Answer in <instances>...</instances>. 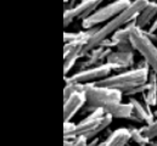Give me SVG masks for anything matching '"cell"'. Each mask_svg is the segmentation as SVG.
I'll return each instance as SVG.
<instances>
[{
  "mask_svg": "<svg viewBox=\"0 0 157 146\" xmlns=\"http://www.w3.org/2000/svg\"><path fill=\"white\" fill-rule=\"evenodd\" d=\"M107 113H110L113 118H118V119H128L134 122V117H133V106L130 102L128 104H115L111 106H107L106 109H104Z\"/></svg>",
  "mask_w": 157,
  "mask_h": 146,
  "instance_id": "cell-15",
  "label": "cell"
},
{
  "mask_svg": "<svg viewBox=\"0 0 157 146\" xmlns=\"http://www.w3.org/2000/svg\"><path fill=\"white\" fill-rule=\"evenodd\" d=\"M85 44L78 41L65 43L63 45V73L67 75L71 70L77 66V62L80 57H83V49Z\"/></svg>",
  "mask_w": 157,
  "mask_h": 146,
  "instance_id": "cell-9",
  "label": "cell"
},
{
  "mask_svg": "<svg viewBox=\"0 0 157 146\" xmlns=\"http://www.w3.org/2000/svg\"><path fill=\"white\" fill-rule=\"evenodd\" d=\"M149 74L150 70L149 68H130V70H125V71H121L116 74H110L109 77L94 82L98 85H102V86H107V88H112V89H117L123 93H125L127 90H130L136 86H141L144 84L147 83L149 80Z\"/></svg>",
  "mask_w": 157,
  "mask_h": 146,
  "instance_id": "cell-2",
  "label": "cell"
},
{
  "mask_svg": "<svg viewBox=\"0 0 157 146\" xmlns=\"http://www.w3.org/2000/svg\"><path fill=\"white\" fill-rule=\"evenodd\" d=\"M155 117H156V118H157V110H156V111H155Z\"/></svg>",
  "mask_w": 157,
  "mask_h": 146,
  "instance_id": "cell-24",
  "label": "cell"
},
{
  "mask_svg": "<svg viewBox=\"0 0 157 146\" xmlns=\"http://www.w3.org/2000/svg\"><path fill=\"white\" fill-rule=\"evenodd\" d=\"M111 48H104V46H98L94 48L93 50H90L86 55L83 62H80L78 66V70H84V68H89V67H95L99 65H102L106 62L107 56L111 52Z\"/></svg>",
  "mask_w": 157,
  "mask_h": 146,
  "instance_id": "cell-12",
  "label": "cell"
},
{
  "mask_svg": "<svg viewBox=\"0 0 157 146\" xmlns=\"http://www.w3.org/2000/svg\"><path fill=\"white\" fill-rule=\"evenodd\" d=\"M76 127H77V124L71 122V121L63 122V138L71 139L73 133H75V130H76Z\"/></svg>",
  "mask_w": 157,
  "mask_h": 146,
  "instance_id": "cell-19",
  "label": "cell"
},
{
  "mask_svg": "<svg viewBox=\"0 0 157 146\" xmlns=\"http://www.w3.org/2000/svg\"><path fill=\"white\" fill-rule=\"evenodd\" d=\"M130 2L132 0H111L109 4L100 6L88 17L82 20L83 29L100 27V25L106 23L107 21L117 16L119 12H122L124 9H127L130 5Z\"/></svg>",
  "mask_w": 157,
  "mask_h": 146,
  "instance_id": "cell-5",
  "label": "cell"
},
{
  "mask_svg": "<svg viewBox=\"0 0 157 146\" xmlns=\"http://www.w3.org/2000/svg\"><path fill=\"white\" fill-rule=\"evenodd\" d=\"M147 2H149V0H132L130 5L127 9H124L122 12H119L117 16H115L110 21H107L104 26L99 27L96 29V32L93 34V36L89 39L88 44L84 46L83 57H85V55L90 50H93L94 48H98L102 40L110 38L113 33H116L119 28H122L125 25H128L129 22L134 21L138 17V15L141 12V10L146 6Z\"/></svg>",
  "mask_w": 157,
  "mask_h": 146,
  "instance_id": "cell-1",
  "label": "cell"
},
{
  "mask_svg": "<svg viewBox=\"0 0 157 146\" xmlns=\"http://www.w3.org/2000/svg\"><path fill=\"white\" fill-rule=\"evenodd\" d=\"M113 121V117L107 113L102 107L94 110L93 112L88 113V116L77 123L76 130L71 139L85 136L88 140L95 139L101 132H104L107 127L111 125Z\"/></svg>",
  "mask_w": 157,
  "mask_h": 146,
  "instance_id": "cell-4",
  "label": "cell"
},
{
  "mask_svg": "<svg viewBox=\"0 0 157 146\" xmlns=\"http://www.w3.org/2000/svg\"><path fill=\"white\" fill-rule=\"evenodd\" d=\"M125 146H132V145H129V143H128V144H127V145H125Z\"/></svg>",
  "mask_w": 157,
  "mask_h": 146,
  "instance_id": "cell-25",
  "label": "cell"
},
{
  "mask_svg": "<svg viewBox=\"0 0 157 146\" xmlns=\"http://www.w3.org/2000/svg\"><path fill=\"white\" fill-rule=\"evenodd\" d=\"M130 141V133L128 128H118L113 130L105 140V146H125Z\"/></svg>",
  "mask_w": 157,
  "mask_h": 146,
  "instance_id": "cell-16",
  "label": "cell"
},
{
  "mask_svg": "<svg viewBox=\"0 0 157 146\" xmlns=\"http://www.w3.org/2000/svg\"><path fill=\"white\" fill-rule=\"evenodd\" d=\"M149 146H157V140H155V139H154V140H151V141H150V144H149Z\"/></svg>",
  "mask_w": 157,
  "mask_h": 146,
  "instance_id": "cell-23",
  "label": "cell"
},
{
  "mask_svg": "<svg viewBox=\"0 0 157 146\" xmlns=\"http://www.w3.org/2000/svg\"><path fill=\"white\" fill-rule=\"evenodd\" d=\"M65 2H68V0H65Z\"/></svg>",
  "mask_w": 157,
  "mask_h": 146,
  "instance_id": "cell-26",
  "label": "cell"
},
{
  "mask_svg": "<svg viewBox=\"0 0 157 146\" xmlns=\"http://www.w3.org/2000/svg\"><path fill=\"white\" fill-rule=\"evenodd\" d=\"M84 93L86 96V105L83 107L84 112L90 113L94 110L102 107L106 109L107 106L122 102L123 91L98 85L95 83H86L84 84Z\"/></svg>",
  "mask_w": 157,
  "mask_h": 146,
  "instance_id": "cell-3",
  "label": "cell"
},
{
  "mask_svg": "<svg viewBox=\"0 0 157 146\" xmlns=\"http://www.w3.org/2000/svg\"><path fill=\"white\" fill-rule=\"evenodd\" d=\"M149 32H151V33H156V43H157V18L155 20L152 27L149 28Z\"/></svg>",
  "mask_w": 157,
  "mask_h": 146,
  "instance_id": "cell-22",
  "label": "cell"
},
{
  "mask_svg": "<svg viewBox=\"0 0 157 146\" xmlns=\"http://www.w3.org/2000/svg\"><path fill=\"white\" fill-rule=\"evenodd\" d=\"M106 63L112 68V71H125L130 70L135 65L134 51H111L106 59Z\"/></svg>",
  "mask_w": 157,
  "mask_h": 146,
  "instance_id": "cell-11",
  "label": "cell"
},
{
  "mask_svg": "<svg viewBox=\"0 0 157 146\" xmlns=\"http://www.w3.org/2000/svg\"><path fill=\"white\" fill-rule=\"evenodd\" d=\"M140 130L143 132V134L145 136H147L150 140H154L157 138V118L151 123V124H146L144 127L140 128Z\"/></svg>",
  "mask_w": 157,
  "mask_h": 146,
  "instance_id": "cell-18",
  "label": "cell"
},
{
  "mask_svg": "<svg viewBox=\"0 0 157 146\" xmlns=\"http://www.w3.org/2000/svg\"><path fill=\"white\" fill-rule=\"evenodd\" d=\"M129 39L134 50L138 51L140 56L149 63L150 68L157 73V45L154 44V40H151L145 34L144 29H140L136 25L132 28Z\"/></svg>",
  "mask_w": 157,
  "mask_h": 146,
  "instance_id": "cell-6",
  "label": "cell"
},
{
  "mask_svg": "<svg viewBox=\"0 0 157 146\" xmlns=\"http://www.w3.org/2000/svg\"><path fill=\"white\" fill-rule=\"evenodd\" d=\"M105 0H80L78 4L72 7V9H67L63 12V22H65V27H68L77 18H85L88 17L90 13H93L96 9L100 7V5L104 2Z\"/></svg>",
  "mask_w": 157,
  "mask_h": 146,
  "instance_id": "cell-8",
  "label": "cell"
},
{
  "mask_svg": "<svg viewBox=\"0 0 157 146\" xmlns=\"http://www.w3.org/2000/svg\"><path fill=\"white\" fill-rule=\"evenodd\" d=\"M129 102L133 106V117H134V122H143L145 124H151L156 117H155V112L151 111V106H149L145 102H140L139 100H136L133 96H129Z\"/></svg>",
  "mask_w": 157,
  "mask_h": 146,
  "instance_id": "cell-13",
  "label": "cell"
},
{
  "mask_svg": "<svg viewBox=\"0 0 157 146\" xmlns=\"http://www.w3.org/2000/svg\"><path fill=\"white\" fill-rule=\"evenodd\" d=\"M89 140L85 138V136H78V138H76V140H75V145L73 146H88V143Z\"/></svg>",
  "mask_w": 157,
  "mask_h": 146,
  "instance_id": "cell-20",
  "label": "cell"
},
{
  "mask_svg": "<svg viewBox=\"0 0 157 146\" xmlns=\"http://www.w3.org/2000/svg\"><path fill=\"white\" fill-rule=\"evenodd\" d=\"M143 99L144 102L147 104L149 106L151 107L157 106V73H155L152 70H150L147 86L146 90L143 93Z\"/></svg>",
  "mask_w": 157,
  "mask_h": 146,
  "instance_id": "cell-14",
  "label": "cell"
},
{
  "mask_svg": "<svg viewBox=\"0 0 157 146\" xmlns=\"http://www.w3.org/2000/svg\"><path fill=\"white\" fill-rule=\"evenodd\" d=\"M75 139H67V138H63V146H73L75 145Z\"/></svg>",
  "mask_w": 157,
  "mask_h": 146,
  "instance_id": "cell-21",
  "label": "cell"
},
{
  "mask_svg": "<svg viewBox=\"0 0 157 146\" xmlns=\"http://www.w3.org/2000/svg\"><path fill=\"white\" fill-rule=\"evenodd\" d=\"M86 105V96L84 93V84L83 89L75 91L67 99L63 100V121H72V118Z\"/></svg>",
  "mask_w": 157,
  "mask_h": 146,
  "instance_id": "cell-10",
  "label": "cell"
},
{
  "mask_svg": "<svg viewBox=\"0 0 157 146\" xmlns=\"http://www.w3.org/2000/svg\"><path fill=\"white\" fill-rule=\"evenodd\" d=\"M128 129H129V133H130V141H133L134 144H136L138 146H149L151 140L143 134L140 128L129 127Z\"/></svg>",
  "mask_w": 157,
  "mask_h": 146,
  "instance_id": "cell-17",
  "label": "cell"
},
{
  "mask_svg": "<svg viewBox=\"0 0 157 146\" xmlns=\"http://www.w3.org/2000/svg\"><path fill=\"white\" fill-rule=\"evenodd\" d=\"M112 72V68L105 62L102 65L89 67L84 70L76 71L72 75H65V83H78V84H86V83H94L98 80H101L106 77H109Z\"/></svg>",
  "mask_w": 157,
  "mask_h": 146,
  "instance_id": "cell-7",
  "label": "cell"
}]
</instances>
